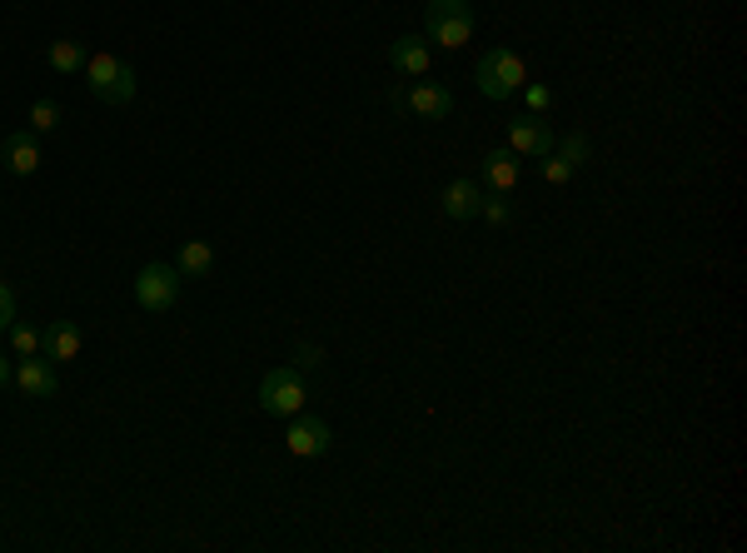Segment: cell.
Instances as JSON below:
<instances>
[{
    "mask_svg": "<svg viewBox=\"0 0 747 553\" xmlns=\"http://www.w3.org/2000/svg\"><path fill=\"white\" fill-rule=\"evenodd\" d=\"M428 61H434V51H428L424 35H398L394 45H388V65H394L398 75H428Z\"/></svg>",
    "mask_w": 747,
    "mask_h": 553,
    "instance_id": "8fae6325",
    "label": "cell"
},
{
    "mask_svg": "<svg viewBox=\"0 0 747 553\" xmlns=\"http://www.w3.org/2000/svg\"><path fill=\"white\" fill-rule=\"evenodd\" d=\"M543 180L548 185H563V180H573V170H568L558 155H543Z\"/></svg>",
    "mask_w": 747,
    "mask_h": 553,
    "instance_id": "7402d4cb",
    "label": "cell"
},
{
    "mask_svg": "<svg viewBox=\"0 0 747 553\" xmlns=\"http://www.w3.org/2000/svg\"><path fill=\"white\" fill-rule=\"evenodd\" d=\"M15 389L25 394V399H55V389H60L55 364H50L45 354H25V359L15 364Z\"/></svg>",
    "mask_w": 747,
    "mask_h": 553,
    "instance_id": "9c48e42d",
    "label": "cell"
},
{
    "mask_svg": "<svg viewBox=\"0 0 747 553\" xmlns=\"http://www.w3.org/2000/svg\"><path fill=\"white\" fill-rule=\"evenodd\" d=\"M394 105H404L414 121H444V115H454V95H448L444 85H434V81L408 85V95H404V101L394 95Z\"/></svg>",
    "mask_w": 747,
    "mask_h": 553,
    "instance_id": "ba28073f",
    "label": "cell"
},
{
    "mask_svg": "<svg viewBox=\"0 0 747 553\" xmlns=\"http://www.w3.org/2000/svg\"><path fill=\"white\" fill-rule=\"evenodd\" d=\"M478 91L488 95V101H508V95H518L528 85V65L518 51H508V45H494V51L478 55V71H474Z\"/></svg>",
    "mask_w": 747,
    "mask_h": 553,
    "instance_id": "3957f363",
    "label": "cell"
},
{
    "mask_svg": "<svg viewBox=\"0 0 747 553\" xmlns=\"http://www.w3.org/2000/svg\"><path fill=\"white\" fill-rule=\"evenodd\" d=\"M85 85L100 105H129L135 101V65L120 61V55L100 51V55H85Z\"/></svg>",
    "mask_w": 747,
    "mask_h": 553,
    "instance_id": "7a4b0ae2",
    "label": "cell"
},
{
    "mask_svg": "<svg viewBox=\"0 0 747 553\" xmlns=\"http://www.w3.org/2000/svg\"><path fill=\"white\" fill-rule=\"evenodd\" d=\"M0 160H6V170H10V175H35V170H40L35 131H15V135H6V145H0Z\"/></svg>",
    "mask_w": 747,
    "mask_h": 553,
    "instance_id": "7c38bea8",
    "label": "cell"
},
{
    "mask_svg": "<svg viewBox=\"0 0 747 553\" xmlns=\"http://www.w3.org/2000/svg\"><path fill=\"white\" fill-rule=\"evenodd\" d=\"M329 444H334V434H329L324 419H314V414H304V409L289 419L284 449L294 453V459H319V453H329Z\"/></svg>",
    "mask_w": 747,
    "mask_h": 553,
    "instance_id": "8992f818",
    "label": "cell"
},
{
    "mask_svg": "<svg viewBox=\"0 0 747 553\" xmlns=\"http://www.w3.org/2000/svg\"><path fill=\"white\" fill-rule=\"evenodd\" d=\"M294 369H324V349H314V344H294Z\"/></svg>",
    "mask_w": 747,
    "mask_h": 553,
    "instance_id": "44dd1931",
    "label": "cell"
},
{
    "mask_svg": "<svg viewBox=\"0 0 747 553\" xmlns=\"http://www.w3.org/2000/svg\"><path fill=\"white\" fill-rule=\"evenodd\" d=\"M553 155L568 165V170H583V165L593 160V140H588L583 131H573V135H563V140L553 145Z\"/></svg>",
    "mask_w": 747,
    "mask_h": 553,
    "instance_id": "2e32d148",
    "label": "cell"
},
{
    "mask_svg": "<svg viewBox=\"0 0 747 553\" xmlns=\"http://www.w3.org/2000/svg\"><path fill=\"white\" fill-rule=\"evenodd\" d=\"M478 215H484L488 225H508V215H513V210H508V200H504V195H488V200L478 205Z\"/></svg>",
    "mask_w": 747,
    "mask_h": 553,
    "instance_id": "ffe728a7",
    "label": "cell"
},
{
    "mask_svg": "<svg viewBox=\"0 0 747 553\" xmlns=\"http://www.w3.org/2000/svg\"><path fill=\"white\" fill-rule=\"evenodd\" d=\"M478 205H484V190H478V180H468V175L448 180L444 195H438V210H444L448 220H474Z\"/></svg>",
    "mask_w": 747,
    "mask_h": 553,
    "instance_id": "30bf717a",
    "label": "cell"
},
{
    "mask_svg": "<svg viewBox=\"0 0 747 553\" xmlns=\"http://www.w3.org/2000/svg\"><path fill=\"white\" fill-rule=\"evenodd\" d=\"M55 125H60V105L55 101H35V105H30V131H35V135H50Z\"/></svg>",
    "mask_w": 747,
    "mask_h": 553,
    "instance_id": "ac0fdd59",
    "label": "cell"
},
{
    "mask_svg": "<svg viewBox=\"0 0 747 553\" xmlns=\"http://www.w3.org/2000/svg\"><path fill=\"white\" fill-rule=\"evenodd\" d=\"M259 409L269 414V419H294L299 409H304V399H309V384H304V374L294 369V364H279V369H269L264 379H259Z\"/></svg>",
    "mask_w": 747,
    "mask_h": 553,
    "instance_id": "277c9868",
    "label": "cell"
},
{
    "mask_svg": "<svg viewBox=\"0 0 747 553\" xmlns=\"http://www.w3.org/2000/svg\"><path fill=\"white\" fill-rule=\"evenodd\" d=\"M175 270L185 274V280H205V274L215 270V250H209V240H185L179 244Z\"/></svg>",
    "mask_w": 747,
    "mask_h": 553,
    "instance_id": "9a60e30c",
    "label": "cell"
},
{
    "mask_svg": "<svg viewBox=\"0 0 747 553\" xmlns=\"http://www.w3.org/2000/svg\"><path fill=\"white\" fill-rule=\"evenodd\" d=\"M10 379H15V369H10V359H0V389H6Z\"/></svg>",
    "mask_w": 747,
    "mask_h": 553,
    "instance_id": "d4e9b609",
    "label": "cell"
},
{
    "mask_svg": "<svg viewBox=\"0 0 747 553\" xmlns=\"http://www.w3.org/2000/svg\"><path fill=\"white\" fill-rule=\"evenodd\" d=\"M179 284H185V274H179L175 264H165V260L145 264V270L135 274V304H139L145 314H165V310H175Z\"/></svg>",
    "mask_w": 747,
    "mask_h": 553,
    "instance_id": "5b68a950",
    "label": "cell"
},
{
    "mask_svg": "<svg viewBox=\"0 0 747 553\" xmlns=\"http://www.w3.org/2000/svg\"><path fill=\"white\" fill-rule=\"evenodd\" d=\"M523 95H528V111H533V115H543L548 101H553V95H548V85H523Z\"/></svg>",
    "mask_w": 747,
    "mask_h": 553,
    "instance_id": "603a6c76",
    "label": "cell"
},
{
    "mask_svg": "<svg viewBox=\"0 0 747 553\" xmlns=\"http://www.w3.org/2000/svg\"><path fill=\"white\" fill-rule=\"evenodd\" d=\"M40 354H45L50 364H70L80 359V330L70 320H55L50 330H40Z\"/></svg>",
    "mask_w": 747,
    "mask_h": 553,
    "instance_id": "4fadbf2b",
    "label": "cell"
},
{
    "mask_svg": "<svg viewBox=\"0 0 747 553\" xmlns=\"http://www.w3.org/2000/svg\"><path fill=\"white\" fill-rule=\"evenodd\" d=\"M558 135L553 125L543 121V115H523V121H508V150L513 155H533V160H543V155H553Z\"/></svg>",
    "mask_w": 747,
    "mask_h": 553,
    "instance_id": "52a82bcc",
    "label": "cell"
},
{
    "mask_svg": "<svg viewBox=\"0 0 747 553\" xmlns=\"http://www.w3.org/2000/svg\"><path fill=\"white\" fill-rule=\"evenodd\" d=\"M484 180H488V190L494 195L518 190V155L508 150V145H498V150L484 155Z\"/></svg>",
    "mask_w": 747,
    "mask_h": 553,
    "instance_id": "5bb4252c",
    "label": "cell"
},
{
    "mask_svg": "<svg viewBox=\"0 0 747 553\" xmlns=\"http://www.w3.org/2000/svg\"><path fill=\"white\" fill-rule=\"evenodd\" d=\"M10 349H15V359L40 354V330H30V324H10Z\"/></svg>",
    "mask_w": 747,
    "mask_h": 553,
    "instance_id": "d6986e66",
    "label": "cell"
},
{
    "mask_svg": "<svg viewBox=\"0 0 747 553\" xmlns=\"http://www.w3.org/2000/svg\"><path fill=\"white\" fill-rule=\"evenodd\" d=\"M474 25H478V15H474V6L468 0H428V11H424V41L428 45H444V51H464L468 41H474Z\"/></svg>",
    "mask_w": 747,
    "mask_h": 553,
    "instance_id": "6da1fadb",
    "label": "cell"
},
{
    "mask_svg": "<svg viewBox=\"0 0 747 553\" xmlns=\"http://www.w3.org/2000/svg\"><path fill=\"white\" fill-rule=\"evenodd\" d=\"M15 324V294L6 290V280H0V330H10Z\"/></svg>",
    "mask_w": 747,
    "mask_h": 553,
    "instance_id": "cb8c5ba5",
    "label": "cell"
},
{
    "mask_svg": "<svg viewBox=\"0 0 747 553\" xmlns=\"http://www.w3.org/2000/svg\"><path fill=\"white\" fill-rule=\"evenodd\" d=\"M50 71L55 75H80L85 71V51H80V41H50Z\"/></svg>",
    "mask_w": 747,
    "mask_h": 553,
    "instance_id": "e0dca14e",
    "label": "cell"
}]
</instances>
